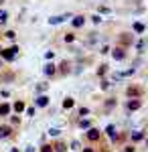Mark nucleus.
Listing matches in <instances>:
<instances>
[{
    "instance_id": "1",
    "label": "nucleus",
    "mask_w": 148,
    "mask_h": 152,
    "mask_svg": "<svg viewBox=\"0 0 148 152\" xmlns=\"http://www.w3.org/2000/svg\"><path fill=\"white\" fill-rule=\"evenodd\" d=\"M102 136H103V132H102L100 128H93V126H91V128L87 130V132H85V140L91 142V144L100 142V140H102Z\"/></svg>"
},
{
    "instance_id": "2",
    "label": "nucleus",
    "mask_w": 148,
    "mask_h": 152,
    "mask_svg": "<svg viewBox=\"0 0 148 152\" xmlns=\"http://www.w3.org/2000/svg\"><path fill=\"white\" fill-rule=\"evenodd\" d=\"M18 47H10V49H0V61H14V57L18 55Z\"/></svg>"
},
{
    "instance_id": "3",
    "label": "nucleus",
    "mask_w": 148,
    "mask_h": 152,
    "mask_svg": "<svg viewBox=\"0 0 148 152\" xmlns=\"http://www.w3.org/2000/svg\"><path fill=\"white\" fill-rule=\"evenodd\" d=\"M126 95H128L130 99H140V97H142V89L136 87V85H130V87L126 89Z\"/></svg>"
},
{
    "instance_id": "4",
    "label": "nucleus",
    "mask_w": 148,
    "mask_h": 152,
    "mask_svg": "<svg viewBox=\"0 0 148 152\" xmlns=\"http://www.w3.org/2000/svg\"><path fill=\"white\" fill-rule=\"evenodd\" d=\"M112 57H114L116 61H124L126 59V47H122V45L114 47L112 49Z\"/></svg>"
},
{
    "instance_id": "5",
    "label": "nucleus",
    "mask_w": 148,
    "mask_h": 152,
    "mask_svg": "<svg viewBox=\"0 0 148 152\" xmlns=\"http://www.w3.org/2000/svg\"><path fill=\"white\" fill-rule=\"evenodd\" d=\"M12 132H14L12 126H0V140H8V138H12Z\"/></svg>"
},
{
    "instance_id": "6",
    "label": "nucleus",
    "mask_w": 148,
    "mask_h": 152,
    "mask_svg": "<svg viewBox=\"0 0 148 152\" xmlns=\"http://www.w3.org/2000/svg\"><path fill=\"white\" fill-rule=\"evenodd\" d=\"M106 134H108V136H110V138H112V140H120V136H118V130H116V126L114 124H108V126H106Z\"/></svg>"
},
{
    "instance_id": "7",
    "label": "nucleus",
    "mask_w": 148,
    "mask_h": 152,
    "mask_svg": "<svg viewBox=\"0 0 148 152\" xmlns=\"http://www.w3.org/2000/svg\"><path fill=\"white\" fill-rule=\"evenodd\" d=\"M43 73H45L47 77H55V75H57V67H55L53 63H47L45 67H43Z\"/></svg>"
},
{
    "instance_id": "8",
    "label": "nucleus",
    "mask_w": 148,
    "mask_h": 152,
    "mask_svg": "<svg viewBox=\"0 0 148 152\" xmlns=\"http://www.w3.org/2000/svg\"><path fill=\"white\" fill-rule=\"evenodd\" d=\"M126 107H128V112H136V110L142 107V102H140V99H128Z\"/></svg>"
},
{
    "instance_id": "9",
    "label": "nucleus",
    "mask_w": 148,
    "mask_h": 152,
    "mask_svg": "<svg viewBox=\"0 0 148 152\" xmlns=\"http://www.w3.org/2000/svg\"><path fill=\"white\" fill-rule=\"evenodd\" d=\"M71 24H73V28H81V26L85 24V16H83V14H75L73 20H71Z\"/></svg>"
},
{
    "instance_id": "10",
    "label": "nucleus",
    "mask_w": 148,
    "mask_h": 152,
    "mask_svg": "<svg viewBox=\"0 0 148 152\" xmlns=\"http://www.w3.org/2000/svg\"><path fill=\"white\" fill-rule=\"evenodd\" d=\"M10 110H14L16 114H21V112H24V110H26V104H24L23 99H18V102H14V104L10 105Z\"/></svg>"
},
{
    "instance_id": "11",
    "label": "nucleus",
    "mask_w": 148,
    "mask_h": 152,
    "mask_svg": "<svg viewBox=\"0 0 148 152\" xmlns=\"http://www.w3.org/2000/svg\"><path fill=\"white\" fill-rule=\"evenodd\" d=\"M34 105H37V107H47V105H49V97H47V95H39V97L34 99Z\"/></svg>"
},
{
    "instance_id": "12",
    "label": "nucleus",
    "mask_w": 148,
    "mask_h": 152,
    "mask_svg": "<svg viewBox=\"0 0 148 152\" xmlns=\"http://www.w3.org/2000/svg\"><path fill=\"white\" fill-rule=\"evenodd\" d=\"M130 140H132V142L144 140V130H136V132H132V134H130Z\"/></svg>"
},
{
    "instance_id": "13",
    "label": "nucleus",
    "mask_w": 148,
    "mask_h": 152,
    "mask_svg": "<svg viewBox=\"0 0 148 152\" xmlns=\"http://www.w3.org/2000/svg\"><path fill=\"white\" fill-rule=\"evenodd\" d=\"M53 152H67V144L63 140L55 142V144H53Z\"/></svg>"
},
{
    "instance_id": "14",
    "label": "nucleus",
    "mask_w": 148,
    "mask_h": 152,
    "mask_svg": "<svg viewBox=\"0 0 148 152\" xmlns=\"http://www.w3.org/2000/svg\"><path fill=\"white\" fill-rule=\"evenodd\" d=\"M69 18V14H61V16H51L49 18V24H59V23H63V20H67Z\"/></svg>"
},
{
    "instance_id": "15",
    "label": "nucleus",
    "mask_w": 148,
    "mask_h": 152,
    "mask_svg": "<svg viewBox=\"0 0 148 152\" xmlns=\"http://www.w3.org/2000/svg\"><path fill=\"white\" fill-rule=\"evenodd\" d=\"M77 126H79V128H83V130H89V128H91V122L87 120V118H79Z\"/></svg>"
},
{
    "instance_id": "16",
    "label": "nucleus",
    "mask_w": 148,
    "mask_h": 152,
    "mask_svg": "<svg viewBox=\"0 0 148 152\" xmlns=\"http://www.w3.org/2000/svg\"><path fill=\"white\" fill-rule=\"evenodd\" d=\"M10 104H0V116H10Z\"/></svg>"
},
{
    "instance_id": "17",
    "label": "nucleus",
    "mask_w": 148,
    "mask_h": 152,
    "mask_svg": "<svg viewBox=\"0 0 148 152\" xmlns=\"http://www.w3.org/2000/svg\"><path fill=\"white\" fill-rule=\"evenodd\" d=\"M73 105H75V99L73 97H65L63 99V110H71Z\"/></svg>"
},
{
    "instance_id": "18",
    "label": "nucleus",
    "mask_w": 148,
    "mask_h": 152,
    "mask_svg": "<svg viewBox=\"0 0 148 152\" xmlns=\"http://www.w3.org/2000/svg\"><path fill=\"white\" fill-rule=\"evenodd\" d=\"M132 28H134V33H138V35H142V33L146 31V26H144L142 23H134V24H132Z\"/></svg>"
},
{
    "instance_id": "19",
    "label": "nucleus",
    "mask_w": 148,
    "mask_h": 152,
    "mask_svg": "<svg viewBox=\"0 0 148 152\" xmlns=\"http://www.w3.org/2000/svg\"><path fill=\"white\" fill-rule=\"evenodd\" d=\"M63 41H65V43H73V41H75V33H65V35H63Z\"/></svg>"
},
{
    "instance_id": "20",
    "label": "nucleus",
    "mask_w": 148,
    "mask_h": 152,
    "mask_svg": "<svg viewBox=\"0 0 148 152\" xmlns=\"http://www.w3.org/2000/svg\"><path fill=\"white\" fill-rule=\"evenodd\" d=\"M6 20H8V12H6V10H0V24H4Z\"/></svg>"
},
{
    "instance_id": "21",
    "label": "nucleus",
    "mask_w": 148,
    "mask_h": 152,
    "mask_svg": "<svg viewBox=\"0 0 148 152\" xmlns=\"http://www.w3.org/2000/svg\"><path fill=\"white\" fill-rule=\"evenodd\" d=\"M71 150H81V142L79 140H73V142H71Z\"/></svg>"
},
{
    "instance_id": "22",
    "label": "nucleus",
    "mask_w": 148,
    "mask_h": 152,
    "mask_svg": "<svg viewBox=\"0 0 148 152\" xmlns=\"http://www.w3.org/2000/svg\"><path fill=\"white\" fill-rule=\"evenodd\" d=\"M10 124L12 126H21V118L18 116H10Z\"/></svg>"
},
{
    "instance_id": "23",
    "label": "nucleus",
    "mask_w": 148,
    "mask_h": 152,
    "mask_svg": "<svg viewBox=\"0 0 148 152\" xmlns=\"http://www.w3.org/2000/svg\"><path fill=\"white\" fill-rule=\"evenodd\" d=\"M41 152H53V144H43L41 146Z\"/></svg>"
},
{
    "instance_id": "24",
    "label": "nucleus",
    "mask_w": 148,
    "mask_h": 152,
    "mask_svg": "<svg viewBox=\"0 0 148 152\" xmlns=\"http://www.w3.org/2000/svg\"><path fill=\"white\" fill-rule=\"evenodd\" d=\"M89 114V107H79V118H85Z\"/></svg>"
},
{
    "instance_id": "25",
    "label": "nucleus",
    "mask_w": 148,
    "mask_h": 152,
    "mask_svg": "<svg viewBox=\"0 0 148 152\" xmlns=\"http://www.w3.org/2000/svg\"><path fill=\"white\" fill-rule=\"evenodd\" d=\"M59 134H61V130H59V128H51V130H49V136H53V138L59 136Z\"/></svg>"
},
{
    "instance_id": "26",
    "label": "nucleus",
    "mask_w": 148,
    "mask_h": 152,
    "mask_svg": "<svg viewBox=\"0 0 148 152\" xmlns=\"http://www.w3.org/2000/svg\"><path fill=\"white\" fill-rule=\"evenodd\" d=\"M106 71H108V65H100L97 67V75H106Z\"/></svg>"
},
{
    "instance_id": "27",
    "label": "nucleus",
    "mask_w": 148,
    "mask_h": 152,
    "mask_svg": "<svg viewBox=\"0 0 148 152\" xmlns=\"http://www.w3.org/2000/svg\"><path fill=\"white\" fill-rule=\"evenodd\" d=\"M4 37H6V39H14V37H16V33H14V31H6V33H4Z\"/></svg>"
},
{
    "instance_id": "28",
    "label": "nucleus",
    "mask_w": 148,
    "mask_h": 152,
    "mask_svg": "<svg viewBox=\"0 0 148 152\" xmlns=\"http://www.w3.org/2000/svg\"><path fill=\"white\" fill-rule=\"evenodd\" d=\"M61 73H69V65H67V61H65V63H61Z\"/></svg>"
},
{
    "instance_id": "29",
    "label": "nucleus",
    "mask_w": 148,
    "mask_h": 152,
    "mask_svg": "<svg viewBox=\"0 0 148 152\" xmlns=\"http://www.w3.org/2000/svg\"><path fill=\"white\" fill-rule=\"evenodd\" d=\"M124 152H136L134 144H128V146H124Z\"/></svg>"
},
{
    "instance_id": "30",
    "label": "nucleus",
    "mask_w": 148,
    "mask_h": 152,
    "mask_svg": "<svg viewBox=\"0 0 148 152\" xmlns=\"http://www.w3.org/2000/svg\"><path fill=\"white\" fill-rule=\"evenodd\" d=\"M55 57V51H47L45 53V59H53Z\"/></svg>"
},
{
    "instance_id": "31",
    "label": "nucleus",
    "mask_w": 148,
    "mask_h": 152,
    "mask_svg": "<svg viewBox=\"0 0 148 152\" xmlns=\"http://www.w3.org/2000/svg\"><path fill=\"white\" fill-rule=\"evenodd\" d=\"M91 20H93L95 24H100V23H102V16H97V14H95V16H91Z\"/></svg>"
},
{
    "instance_id": "32",
    "label": "nucleus",
    "mask_w": 148,
    "mask_h": 152,
    "mask_svg": "<svg viewBox=\"0 0 148 152\" xmlns=\"http://www.w3.org/2000/svg\"><path fill=\"white\" fill-rule=\"evenodd\" d=\"M24 112H26V116H34V107H26Z\"/></svg>"
},
{
    "instance_id": "33",
    "label": "nucleus",
    "mask_w": 148,
    "mask_h": 152,
    "mask_svg": "<svg viewBox=\"0 0 148 152\" xmlns=\"http://www.w3.org/2000/svg\"><path fill=\"white\" fill-rule=\"evenodd\" d=\"M81 152H95V148H91V146H85V148H81Z\"/></svg>"
},
{
    "instance_id": "34",
    "label": "nucleus",
    "mask_w": 148,
    "mask_h": 152,
    "mask_svg": "<svg viewBox=\"0 0 148 152\" xmlns=\"http://www.w3.org/2000/svg\"><path fill=\"white\" fill-rule=\"evenodd\" d=\"M45 89H47V83H41V85L37 87V91H45Z\"/></svg>"
},
{
    "instance_id": "35",
    "label": "nucleus",
    "mask_w": 148,
    "mask_h": 152,
    "mask_svg": "<svg viewBox=\"0 0 148 152\" xmlns=\"http://www.w3.org/2000/svg\"><path fill=\"white\" fill-rule=\"evenodd\" d=\"M134 73H136V69H134V67H132V69H128V71H124V75H134Z\"/></svg>"
},
{
    "instance_id": "36",
    "label": "nucleus",
    "mask_w": 148,
    "mask_h": 152,
    "mask_svg": "<svg viewBox=\"0 0 148 152\" xmlns=\"http://www.w3.org/2000/svg\"><path fill=\"white\" fill-rule=\"evenodd\" d=\"M100 53H103V55H106V53H110V47H108V45H103V47H102V51H100Z\"/></svg>"
},
{
    "instance_id": "37",
    "label": "nucleus",
    "mask_w": 148,
    "mask_h": 152,
    "mask_svg": "<svg viewBox=\"0 0 148 152\" xmlns=\"http://www.w3.org/2000/svg\"><path fill=\"white\" fill-rule=\"evenodd\" d=\"M26 152H34V146H26Z\"/></svg>"
},
{
    "instance_id": "38",
    "label": "nucleus",
    "mask_w": 148,
    "mask_h": 152,
    "mask_svg": "<svg viewBox=\"0 0 148 152\" xmlns=\"http://www.w3.org/2000/svg\"><path fill=\"white\" fill-rule=\"evenodd\" d=\"M10 152H21V150H18V148H12V150Z\"/></svg>"
},
{
    "instance_id": "39",
    "label": "nucleus",
    "mask_w": 148,
    "mask_h": 152,
    "mask_svg": "<svg viewBox=\"0 0 148 152\" xmlns=\"http://www.w3.org/2000/svg\"><path fill=\"white\" fill-rule=\"evenodd\" d=\"M2 2H4V0H0V4H2Z\"/></svg>"
},
{
    "instance_id": "40",
    "label": "nucleus",
    "mask_w": 148,
    "mask_h": 152,
    "mask_svg": "<svg viewBox=\"0 0 148 152\" xmlns=\"http://www.w3.org/2000/svg\"><path fill=\"white\" fill-rule=\"evenodd\" d=\"M0 67H2V61H0Z\"/></svg>"
}]
</instances>
